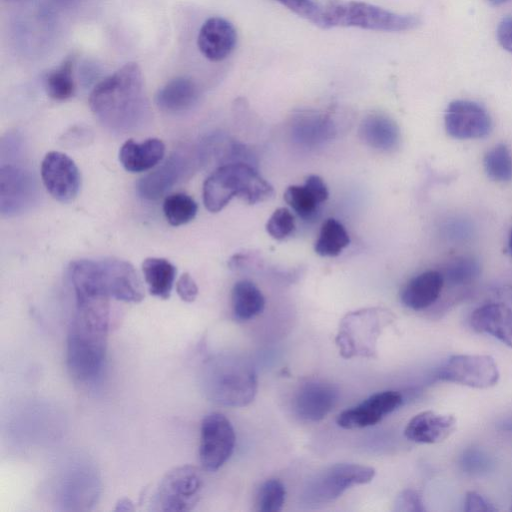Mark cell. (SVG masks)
Returning <instances> with one entry per match:
<instances>
[{
	"label": "cell",
	"instance_id": "1",
	"mask_svg": "<svg viewBox=\"0 0 512 512\" xmlns=\"http://www.w3.org/2000/svg\"><path fill=\"white\" fill-rule=\"evenodd\" d=\"M89 106L98 120L116 132H133L150 120L140 66L128 62L101 80L91 91Z\"/></svg>",
	"mask_w": 512,
	"mask_h": 512
},
{
	"label": "cell",
	"instance_id": "2",
	"mask_svg": "<svg viewBox=\"0 0 512 512\" xmlns=\"http://www.w3.org/2000/svg\"><path fill=\"white\" fill-rule=\"evenodd\" d=\"M109 300L76 302L66 341V365L78 383L96 381L102 374L109 329Z\"/></svg>",
	"mask_w": 512,
	"mask_h": 512
},
{
	"label": "cell",
	"instance_id": "3",
	"mask_svg": "<svg viewBox=\"0 0 512 512\" xmlns=\"http://www.w3.org/2000/svg\"><path fill=\"white\" fill-rule=\"evenodd\" d=\"M69 276L76 302L113 298L137 303L144 298L143 285L135 268L124 260L74 261L69 267Z\"/></svg>",
	"mask_w": 512,
	"mask_h": 512
},
{
	"label": "cell",
	"instance_id": "4",
	"mask_svg": "<svg viewBox=\"0 0 512 512\" xmlns=\"http://www.w3.org/2000/svg\"><path fill=\"white\" fill-rule=\"evenodd\" d=\"M201 385L211 401L224 406L243 407L256 395L257 375L243 358L218 354L204 363Z\"/></svg>",
	"mask_w": 512,
	"mask_h": 512
},
{
	"label": "cell",
	"instance_id": "5",
	"mask_svg": "<svg viewBox=\"0 0 512 512\" xmlns=\"http://www.w3.org/2000/svg\"><path fill=\"white\" fill-rule=\"evenodd\" d=\"M273 194L272 185L253 166L242 162L218 167L203 184L204 205L213 213L221 211L236 196L256 204Z\"/></svg>",
	"mask_w": 512,
	"mask_h": 512
},
{
	"label": "cell",
	"instance_id": "6",
	"mask_svg": "<svg viewBox=\"0 0 512 512\" xmlns=\"http://www.w3.org/2000/svg\"><path fill=\"white\" fill-rule=\"evenodd\" d=\"M418 16L398 14L384 8L362 2L329 0L321 8L320 27H357L384 32H402L417 28Z\"/></svg>",
	"mask_w": 512,
	"mask_h": 512
},
{
	"label": "cell",
	"instance_id": "7",
	"mask_svg": "<svg viewBox=\"0 0 512 512\" xmlns=\"http://www.w3.org/2000/svg\"><path fill=\"white\" fill-rule=\"evenodd\" d=\"M393 319L391 311L382 307L347 313L339 324L335 339L340 355L345 359L375 357L378 338Z\"/></svg>",
	"mask_w": 512,
	"mask_h": 512
},
{
	"label": "cell",
	"instance_id": "8",
	"mask_svg": "<svg viewBox=\"0 0 512 512\" xmlns=\"http://www.w3.org/2000/svg\"><path fill=\"white\" fill-rule=\"evenodd\" d=\"M202 474L192 465H181L168 471L152 498L154 510L181 512L192 510L200 500Z\"/></svg>",
	"mask_w": 512,
	"mask_h": 512
},
{
	"label": "cell",
	"instance_id": "9",
	"mask_svg": "<svg viewBox=\"0 0 512 512\" xmlns=\"http://www.w3.org/2000/svg\"><path fill=\"white\" fill-rule=\"evenodd\" d=\"M375 473V469L370 466L353 463L334 464L308 481L303 498L310 504L330 502L355 485L371 482Z\"/></svg>",
	"mask_w": 512,
	"mask_h": 512
},
{
	"label": "cell",
	"instance_id": "10",
	"mask_svg": "<svg viewBox=\"0 0 512 512\" xmlns=\"http://www.w3.org/2000/svg\"><path fill=\"white\" fill-rule=\"evenodd\" d=\"M39 197L36 178L18 159L1 160L0 211L7 217L30 210Z\"/></svg>",
	"mask_w": 512,
	"mask_h": 512
},
{
	"label": "cell",
	"instance_id": "11",
	"mask_svg": "<svg viewBox=\"0 0 512 512\" xmlns=\"http://www.w3.org/2000/svg\"><path fill=\"white\" fill-rule=\"evenodd\" d=\"M436 376L441 381L486 389L497 384L500 374L491 356L460 354L449 357L438 369Z\"/></svg>",
	"mask_w": 512,
	"mask_h": 512
},
{
	"label": "cell",
	"instance_id": "12",
	"mask_svg": "<svg viewBox=\"0 0 512 512\" xmlns=\"http://www.w3.org/2000/svg\"><path fill=\"white\" fill-rule=\"evenodd\" d=\"M234 428L223 414L206 415L200 428L199 460L210 472L218 470L231 457L235 447Z\"/></svg>",
	"mask_w": 512,
	"mask_h": 512
},
{
	"label": "cell",
	"instance_id": "13",
	"mask_svg": "<svg viewBox=\"0 0 512 512\" xmlns=\"http://www.w3.org/2000/svg\"><path fill=\"white\" fill-rule=\"evenodd\" d=\"M444 120L447 133L456 139L483 138L492 129V120L487 110L470 100L450 102Z\"/></svg>",
	"mask_w": 512,
	"mask_h": 512
},
{
	"label": "cell",
	"instance_id": "14",
	"mask_svg": "<svg viewBox=\"0 0 512 512\" xmlns=\"http://www.w3.org/2000/svg\"><path fill=\"white\" fill-rule=\"evenodd\" d=\"M41 178L47 191L60 202H69L78 194L80 173L66 154L51 151L41 163Z\"/></svg>",
	"mask_w": 512,
	"mask_h": 512
},
{
	"label": "cell",
	"instance_id": "15",
	"mask_svg": "<svg viewBox=\"0 0 512 512\" xmlns=\"http://www.w3.org/2000/svg\"><path fill=\"white\" fill-rule=\"evenodd\" d=\"M402 395L393 390L377 392L360 404L342 411L336 422L344 429L372 426L401 406Z\"/></svg>",
	"mask_w": 512,
	"mask_h": 512
},
{
	"label": "cell",
	"instance_id": "16",
	"mask_svg": "<svg viewBox=\"0 0 512 512\" xmlns=\"http://www.w3.org/2000/svg\"><path fill=\"white\" fill-rule=\"evenodd\" d=\"M237 44V31L233 24L222 17H211L201 26L197 46L202 55L212 61L226 59Z\"/></svg>",
	"mask_w": 512,
	"mask_h": 512
},
{
	"label": "cell",
	"instance_id": "17",
	"mask_svg": "<svg viewBox=\"0 0 512 512\" xmlns=\"http://www.w3.org/2000/svg\"><path fill=\"white\" fill-rule=\"evenodd\" d=\"M337 398V391L332 385L311 380L300 386L295 397V410L305 420L320 421L333 409Z\"/></svg>",
	"mask_w": 512,
	"mask_h": 512
},
{
	"label": "cell",
	"instance_id": "18",
	"mask_svg": "<svg viewBox=\"0 0 512 512\" xmlns=\"http://www.w3.org/2000/svg\"><path fill=\"white\" fill-rule=\"evenodd\" d=\"M455 429L456 419L454 416L427 410L416 414L409 420L404 435L416 443L434 444L448 438Z\"/></svg>",
	"mask_w": 512,
	"mask_h": 512
},
{
	"label": "cell",
	"instance_id": "19",
	"mask_svg": "<svg viewBox=\"0 0 512 512\" xmlns=\"http://www.w3.org/2000/svg\"><path fill=\"white\" fill-rule=\"evenodd\" d=\"M471 325L479 333L489 334L512 348V307L503 302H488L471 315Z\"/></svg>",
	"mask_w": 512,
	"mask_h": 512
},
{
	"label": "cell",
	"instance_id": "20",
	"mask_svg": "<svg viewBox=\"0 0 512 512\" xmlns=\"http://www.w3.org/2000/svg\"><path fill=\"white\" fill-rule=\"evenodd\" d=\"M187 166L188 162L184 155L172 154L158 169L139 180L137 184L139 195L148 200L162 197L182 177Z\"/></svg>",
	"mask_w": 512,
	"mask_h": 512
},
{
	"label": "cell",
	"instance_id": "21",
	"mask_svg": "<svg viewBox=\"0 0 512 512\" xmlns=\"http://www.w3.org/2000/svg\"><path fill=\"white\" fill-rule=\"evenodd\" d=\"M443 288L444 280L441 272L428 270L406 283L400 294L401 302L409 309L424 310L438 300Z\"/></svg>",
	"mask_w": 512,
	"mask_h": 512
},
{
	"label": "cell",
	"instance_id": "22",
	"mask_svg": "<svg viewBox=\"0 0 512 512\" xmlns=\"http://www.w3.org/2000/svg\"><path fill=\"white\" fill-rule=\"evenodd\" d=\"M329 197L324 180L318 175H309L304 185H291L284 193L285 202L296 214L309 220L313 218L319 206Z\"/></svg>",
	"mask_w": 512,
	"mask_h": 512
},
{
	"label": "cell",
	"instance_id": "23",
	"mask_svg": "<svg viewBox=\"0 0 512 512\" xmlns=\"http://www.w3.org/2000/svg\"><path fill=\"white\" fill-rule=\"evenodd\" d=\"M199 97L196 83L187 77H175L163 85L155 95V103L161 110L179 113L192 108Z\"/></svg>",
	"mask_w": 512,
	"mask_h": 512
},
{
	"label": "cell",
	"instance_id": "24",
	"mask_svg": "<svg viewBox=\"0 0 512 512\" xmlns=\"http://www.w3.org/2000/svg\"><path fill=\"white\" fill-rule=\"evenodd\" d=\"M165 145L157 138L143 142L126 141L120 148L119 160L129 172H142L151 169L164 157Z\"/></svg>",
	"mask_w": 512,
	"mask_h": 512
},
{
	"label": "cell",
	"instance_id": "25",
	"mask_svg": "<svg viewBox=\"0 0 512 512\" xmlns=\"http://www.w3.org/2000/svg\"><path fill=\"white\" fill-rule=\"evenodd\" d=\"M359 134L370 147L381 150H394L400 141V131L393 119L381 113H372L363 118Z\"/></svg>",
	"mask_w": 512,
	"mask_h": 512
},
{
	"label": "cell",
	"instance_id": "26",
	"mask_svg": "<svg viewBox=\"0 0 512 512\" xmlns=\"http://www.w3.org/2000/svg\"><path fill=\"white\" fill-rule=\"evenodd\" d=\"M232 310L239 321L250 320L261 314L265 308V298L260 289L249 280H240L231 293Z\"/></svg>",
	"mask_w": 512,
	"mask_h": 512
},
{
	"label": "cell",
	"instance_id": "27",
	"mask_svg": "<svg viewBox=\"0 0 512 512\" xmlns=\"http://www.w3.org/2000/svg\"><path fill=\"white\" fill-rule=\"evenodd\" d=\"M142 271L150 294L168 299L175 280V266L164 258L151 257L142 263Z\"/></svg>",
	"mask_w": 512,
	"mask_h": 512
},
{
	"label": "cell",
	"instance_id": "28",
	"mask_svg": "<svg viewBox=\"0 0 512 512\" xmlns=\"http://www.w3.org/2000/svg\"><path fill=\"white\" fill-rule=\"evenodd\" d=\"M76 56L68 55L58 67L51 70L45 77V89L54 100L64 101L71 98L75 92L73 68Z\"/></svg>",
	"mask_w": 512,
	"mask_h": 512
},
{
	"label": "cell",
	"instance_id": "29",
	"mask_svg": "<svg viewBox=\"0 0 512 512\" xmlns=\"http://www.w3.org/2000/svg\"><path fill=\"white\" fill-rule=\"evenodd\" d=\"M350 243L345 227L338 220L328 218L322 224L315 242V252L323 257L338 256Z\"/></svg>",
	"mask_w": 512,
	"mask_h": 512
},
{
	"label": "cell",
	"instance_id": "30",
	"mask_svg": "<svg viewBox=\"0 0 512 512\" xmlns=\"http://www.w3.org/2000/svg\"><path fill=\"white\" fill-rule=\"evenodd\" d=\"M444 286L451 288H462L472 284L481 273V266L471 256H460L450 260L440 271Z\"/></svg>",
	"mask_w": 512,
	"mask_h": 512
},
{
	"label": "cell",
	"instance_id": "31",
	"mask_svg": "<svg viewBox=\"0 0 512 512\" xmlns=\"http://www.w3.org/2000/svg\"><path fill=\"white\" fill-rule=\"evenodd\" d=\"M483 165L489 178L494 181L508 182L512 179V154L503 143L487 151Z\"/></svg>",
	"mask_w": 512,
	"mask_h": 512
},
{
	"label": "cell",
	"instance_id": "32",
	"mask_svg": "<svg viewBox=\"0 0 512 512\" xmlns=\"http://www.w3.org/2000/svg\"><path fill=\"white\" fill-rule=\"evenodd\" d=\"M198 206L192 197L184 193L167 196L163 203V212L173 226L186 224L194 219Z\"/></svg>",
	"mask_w": 512,
	"mask_h": 512
},
{
	"label": "cell",
	"instance_id": "33",
	"mask_svg": "<svg viewBox=\"0 0 512 512\" xmlns=\"http://www.w3.org/2000/svg\"><path fill=\"white\" fill-rule=\"evenodd\" d=\"M286 497L284 484L278 479L265 481L257 494V510L260 512H278L282 509Z\"/></svg>",
	"mask_w": 512,
	"mask_h": 512
},
{
	"label": "cell",
	"instance_id": "34",
	"mask_svg": "<svg viewBox=\"0 0 512 512\" xmlns=\"http://www.w3.org/2000/svg\"><path fill=\"white\" fill-rule=\"evenodd\" d=\"M462 471L471 476H482L493 468V460L489 454L479 447L465 449L459 460Z\"/></svg>",
	"mask_w": 512,
	"mask_h": 512
},
{
	"label": "cell",
	"instance_id": "35",
	"mask_svg": "<svg viewBox=\"0 0 512 512\" xmlns=\"http://www.w3.org/2000/svg\"><path fill=\"white\" fill-rule=\"evenodd\" d=\"M295 230V220L286 207L276 209L266 223L267 233L276 240H283Z\"/></svg>",
	"mask_w": 512,
	"mask_h": 512
},
{
	"label": "cell",
	"instance_id": "36",
	"mask_svg": "<svg viewBox=\"0 0 512 512\" xmlns=\"http://www.w3.org/2000/svg\"><path fill=\"white\" fill-rule=\"evenodd\" d=\"M298 16L320 25L321 7L313 0H275Z\"/></svg>",
	"mask_w": 512,
	"mask_h": 512
},
{
	"label": "cell",
	"instance_id": "37",
	"mask_svg": "<svg viewBox=\"0 0 512 512\" xmlns=\"http://www.w3.org/2000/svg\"><path fill=\"white\" fill-rule=\"evenodd\" d=\"M395 510L402 512H422L425 511V507L419 492L407 489L398 495L395 501Z\"/></svg>",
	"mask_w": 512,
	"mask_h": 512
},
{
	"label": "cell",
	"instance_id": "38",
	"mask_svg": "<svg viewBox=\"0 0 512 512\" xmlns=\"http://www.w3.org/2000/svg\"><path fill=\"white\" fill-rule=\"evenodd\" d=\"M176 291L179 297L185 302H193L198 294V287L189 273L180 276L176 283Z\"/></svg>",
	"mask_w": 512,
	"mask_h": 512
},
{
	"label": "cell",
	"instance_id": "39",
	"mask_svg": "<svg viewBox=\"0 0 512 512\" xmlns=\"http://www.w3.org/2000/svg\"><path fill=\"white\" fill-rule=\"evenodd\" d=\"M464 510L467 512H492L497 508L477 492H468L465 496Z\"/></svg>",
	"mask_w": 512,
	"mask_h": 512
},
{
	"label": "cell",
	"instance_id": "40",
	"mask_svg": "<svg viewBox=\"0 0 512 512\" xmlns=\"http://www.w3.org/2000/svg\"><path fill=\"white\" fill-rule=\"evenodd\" d=\"M496 36L502 48L512 53V16L505 17L500 21Z\"/></svg>",
	"mask_w": 512,
	"mask_h": 512
},
{
	"label": "cell",
	"instance_id": "41",
	"mask_svg": "<svg viewBox=\"0 0 512 512\" xmlns=\"http://www.w3.org/2000/svg\"><path fill=\"white\" fill-rule=\"evenodd\" d=\"M116 510H120V511H130V510H133V506H132V503L129 499H121L118 504H117V507H116Z\"/></svg>",
	"mask_w": 512,
	"mask_h": 512
},
{
	"label": "cell",
	"instance_id": "42",
	"mask_svg": "<svg viewBox=\"0 0 512 512\" xmlns=\"http://www.w3.org/2000/svg\"><path fill=\"white\" fill-rule=\"evenodd\" d=\"M500 428H501L502 430L512 432V419H508V420L503 421V422L500 424Z\"/></svg>",
	"mask_w": 512,
	"mask_h": 512
},
{
	"label": "cell",
	"instance_id": "43",
	"mask_svg": "<svg viewBox=\"0 0 512 512\" xmlns=\"http://www.w3.org/2000/svg\"><path fill=\"white\" fill-rule=\"evenodd\" d=\"M487 2H489L490 4L494 5V6H499V5H502V4H505L511 0H486Z\"/></svg>",
	"mask_w": 512,
	"mask_h": 512
},
{
	"label": "cell",
	"instance_id": "44",
	"mask_svg": "<svg viewBox=\"0 0 512 512\" xmlns=\"http://www.w3.org/2000/svg\"><path fill=\"white\" fill-rule=\"evenodd\" d=\"M508 244H509L510 252L512 254V229H511L510 234H509Z\"/></svg>",
	"mask_w": 512,
	"mask_h": 512
},
{
	"label": "cell",
	"instance_id": "45",
	"mask_svg": "<svg viewBox=\"0 0 512 512\" xmlns=\"http://www.w3.org/2000/svg\"><path fill=\"white\" fill-rule=\"evenodd\" d=\"M58 1H61V2H63V3H71V2H73V1H75V0H58Z\"/></svg>",
	"mask_w": 512,
	"mask_h": 512
},
{
	"label": "cell",
	"instance_id": "46",
	"mask_svg": "<svg viewBox=\"0 0 512 512\" xmlns=\"http://www.w3.org/2000/svg\"><path fill=\"white\" fill-rule=\"evenodd\" d=\"M512 509V508H511Z\"/></svg>",
	"mask_w": 512,
	"mask_h": 512
}]
</instances>
